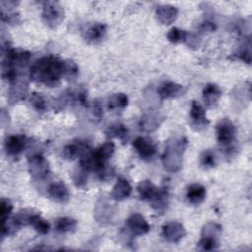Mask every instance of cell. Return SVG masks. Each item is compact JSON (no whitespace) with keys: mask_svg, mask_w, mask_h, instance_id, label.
<instances>
[{"mask_svg":"<svg viewBox=\"0 0 252 252\" xmlns=\"http://www.w3.org/2000/svg\"><path fill=\"white\" fill-rule=\"evenodd\" d=\"M64 77V61L55 55H47L35 60L30 68V79L53 88Z\"/></svg>","mask_w":252,"mask_h":252,"instance_id":"1","label":"cell"},{"mask_svg":"<svg viewBox=\"0 0 252 252\" xmlns=\"http://www.w3.org/2000/svg\"><path fill=\"white\" fill-rule=\"evenodd\" d=\"M187 146L185 137L172 138L167 141L162 155V164L169 172H176L182 166L183 154Z\"/></svg>","mask_w":252,"mask_h":252,"instance_id":"2","label":"cell"},{"mask_svg":"<svg viewBox=\"0 0 252 252\" xmlns=\"http://www.w3.org/2000/svg\"><path fill=\"white\" fill-rule=\"evenodd\" d=\"M221 234V226L217 222H208L202 228L201 238L198 242L202 250L212 251L219 246V238Z\"/></svg>","mask_w":252,"mask_h":252,"instance_id":"3","label":"cell"},{"mask_svg":"<svg viewBox=\"0 0 252 252\" xmlns=\"http://www.w3.org/2000/svg\"><path fill=\"white\" fill-rule=\"evenodd\" d=\"M42 20L51 29L58 27L64 20V9L58 2L47 1L43 3Z\"/></svg>","mask_w":252,"mask_h":252,"instance_id":"4","label":"cell"},{"mask_svg":"<svg viewBox=\"0 0 252 252\" xmlns=\"http://www.w3.org/2000/svg\"><path fill=\"white\" fill-rule=\"evenodd\" d=\"M236 135V129L231 120L223 118L217 124V139L218 142L224 148L230 147Z\"/></svg>","mask_w":252,"mask_h":252,"instance_id":"5","label":"cell"},{"mask_svg":"<svg viewBox=\"0 0 252 252\" xmlns=\"http://www.w3.org/2000/svg\"><path fill=\"white\" fill-rule=\"evenodd\" d=\"M29 171L35 180H43L49 173V164L41 154H34L29 158Z\"/></svg>","mask_w":252,"mask_h":252,"instance_id":"6","label":"cell"},{"mask_svg":"<svg viewBox=\"0 0 252 252\" xmlns=\"http://www.w3.org/2000/svg\"><path fill=\"white\" fill-rule=\"evenodd\" d=\"M189 123L195 131H202L210 123L206 116L205 108L197 101H192L189 113Z\"/></svg>","mask_w":252,"mask_h":252,"instance_id":"7","label":"cell"},{"mask_svg":"<svg viewBox=\"0 0 252 252\" xmlns=\"http://www.w3.org/2000/svg\"><path fill=\"white\" fill-rule=\"evenodd\" d=\"M162 237L171 243H178L185 235L186 229L179 221H168L161 227Z\"/></svg>","mask_w":252,"mask_h":252,"instance_id":"8","label":"cell"},{"mask_svg":"<svg viewBox=\"0 0 252 252\" xmlns=\"http://www.w3.org/2000/svg\"><path fill=\"white\" fill-rule=\"evenodd\" d=\"M106 33V26L102 23L88 24L82 31L84 39L92 44L100 42Z\"/></svg>","mask_w":252,"mask_h":252,"instance_id":"9","label":"cell"},{"mask_svg":"<svg viewBox=\"0 0 252 252\" xmlns=\"http://www.w3.org/2000/svg\"><path fill=\"white\" fill-rule=\"evenodd\" d=\"M27 139L24 135H10L5 139L4 149L9 157H18L26 148Z\"/></svg>","mask_w":252,"mask_h":252,"instance_id":"10","label":"cell"},{"mask_svg":"<svg viewBox=\"0 0 252 252\" xmlns=\"http://www.w3.org/2000/svg\"><path fill=\"white\" fill-rule=\"evenodd\" d=\"M133 147L142 159L149 160L156 155L157 147L152 140L146 137H138L133 142Z\"/></svg>","mask_w":252,"mask_h":252,"instance_id":"11","label":"cell"},{"mask_svg":"<svg viewBox=\"0 0 252 252\" xmlns=\"http://www.w3.org/2000/svg\"><path fill=\"white\" fill-rule=\"evenodd\" d=\"M127 226L130 231L137 236L147 234L151 229L147 220L139 213H134L127 219Z\"/></svg>","mask_w":252,"mask_h":252,"instance_id":"12","label":"cell"},{"mask_svg":"<svg viewBox=\"0 0 252 252\" xmlns=\"http://www.w3.org/2000/svg\"><path fill=\"white\" fill-rule=\"evenodd\" d=\"M48 197L56 203H67L70 198V192L68 187L62 181H55L49 184L47 187Z\"/></svg>","mask_w":252,"mask_h":252,"instance_id":"13","label":"cell"},{"mask_svg":"<svg viewBox=\"0 0 252 252\" xmlns=\"http://www.w3.org/2000/svg\"><path fill=\"white\" fill-rule=\"evenodd\" d=\"M88 150H90V147L86 141L74 140L64 147L62 154L66 159L73 160L77 158H81Z\"/></svg>","mask_w":252,"mask_h":252,"instance_id":"14","label":"cell"},{"mask_svg":"<svg viewBox=\"0 0 252 252\" xmlns=\"http://www.w3.org/2000/svg\"><path fill=\"white\" fill-rule=\"evenodd\" d=\"M184 92L185 90L183 86L171 81L163 82L159 85L158 89V94L161 99H170L178 97L182 95Z\"/></svg>","mask_w":252,"mask_h":252,"instance_id":"15","label":"cell"},{"mask_svg":"<svg viewBox=\"0 0 252 252\" xmlns=\"http://www.w3.org/2000/svg\"><path fill=\"white\" fill-rule=\"evenodd\" d=\"M28 93V83L21 77H18L15 81L10 83L9 90V101L16 103L24 99Z\"/></svg>","mask_w":252,"mask_h":252,"instance_id":"16","label":"cell"},{"mask_svg":"<svg viewBox=\"0 0 252 252\" xmlns=\"http://www.w3.org/2000/svg\"><path fill=\"white\" fill-rule=\"evenodd\" d=\"M203 100L207 107L214 108L217 106L219 99L221 96V91L220 87L213 83H208L203 89Z\"/></svg>","mask_w":252,"mask_h":252,"instance_id":"17","label":"cell"},{"mask_svg":"<svg viewBox=\"0 0 252 252\" xmlns=\"http://www.w3.org/2000/svg\"><path fill=\"white\" fill-rule=\"evenodd\" d=\"M178 15V10L176 7L171 5H161L156 10V16L158 21L162 25L172 24Z\"/></svg>","mask_w":252,"mask_h":252,"instance_id":"18","label":"cell"},{"mask_svg":"<svg viewBox=\"0 0 252 252\" xmlns=\"http://www.w3.org/2000/svg\"><path fill=\"white\" fill-rule=\"evenodd\" d=\"M206 198V188L199 184L193 183L187 187L186 199L191 205H200Z\"/></svg>","mask_w":252,"mask_h":252,"instance_id":"19","label":"cell"},{"mask_svg":"<svg viewBox=\"0 0 252 252\" xmlns=\"http://www.w3.org/2000/svg\"><path fill=\"white\" fill-rule=\"evenodd\" d=\"M132 193V187L127 179L120 177L116 181L111 191V198L115 201H122L127 199Z\"/></svg>","mask_w":252,"mask_h":252,"instance_id":"20","label":"cell"},{"mask_svg":"<svg viewBox=\"0 0 252 252\" xmlns=\"http://www.w3.org/2000/svg\"><path fill=\"white\" fill-rule=\"evenodd\" d=\"M169 195L166 188H158L155 196L150 201L151 206L157 212H163L168 206Z\"/></svg>","mask_w":252,"mask_h":252,"instance_id":"21","label":"cell"},{"mask_svg":"<svg viewBox=\"0 0 252 252\" xmlns=\"http://www.w3.org/2000/svg\"><path fill=\"white\" fill-rule=\"evenodd\" d=\"M137 190L141 200L150 202L155 196L158 188L155 186V184L151 180H143L139 182L137 186Z\"/></svg>","mask_w":252,"mask_h":252,"instance_id":"22","label":"cell"},{"mask_svg":"<svg viewBox=\"0 0 252 252\" xmlns=\"http://www.w3.org/2000/svg\"><path fill=\"white\" fill-rule=\"evenodd\" d=\"M77 227V220L69 217H61L55 220L54 228L60 233L72 232Z\"/></svg>","mask_w":252,"mask_h":252,"instance_id":"23","label":"cell"},{"mask_svg":"<svg viewBox=\"0 0 252 252\" xmlns=\"http://www.w3.org/2000/svg\"><path fill=\"white\" fill-rule=\"evenodd\" d=\"M30 225L33 227L35 231L40 234H47L50 230V224L47 220H45L41 216L37 213H34L31 219Z\"/></svg>","mask_w":252,"mask_h":252,"instance_id":"24","label":"cell"},{"mask_svg":"<svg viewBox=\"0 0 252 252\" xmlns=\"http://www.w3.org/2000/svg\"><path fill=\"white\" fill-rule=\"evenodd\" d=\"M128 105V96L123 93L113 94L107 100V107L109 109H123Z\"/></svg>","mask_w":252,"mask_h":252,"instance_id":"25","label":"cell"},{"mask_svg":"<svg viewBox=\"0 0 252 252\" xmlns=\"http://www.w3.org/2000/svg\"><path fill=\"white\" fill-rule=\"evenodd\" d=\"M105 134H106L107 137L118 138L119 140L124 141L128 136V130H127L125 125H123L121 123H116V124L110 125L106 129Z\"/></svg>","mask_w":252,"mask_h":252,"instance_id":"26","label":"cell"},{"mask_svg":"<svg viewBox=\"0 0 252 252\" xmlns=\"http://www.w3.org/2000/svg\"><path fill=\"white\" fill-rule=\"evenodd\" d=\"M166 36H167V39L172 43L186 42L187 37H188V32L186 31H183V30H180V29L174 27L169 30Z\"/></svg>","mask_w":252,"mask_h":252,"instance_id":"27","label":"cell"},{"mask_svg":"<svg viewBox=\"0 0 252 252\" xmlns=\"http://www.w3.org/2000/svg\"><path fill=\"white\" fill-rule=\"evenodd\" d=\"M88 172L86 169H84L82 166L79 165V168H77L73 175H72V178H73V182L74 184L77 186V187H80V188H83L86 186L87 182H88Z\"/></svg>","mask_w":252,"mask_h":252,"instance_id":"28","label":"cell"},{"mask_svg":"<svg viewBox=\"0 0 252 252\" xmlns=\"http://www.w3.org/2000/svg\"><path fill=\"white\" fill-rule=\"evenodd\" d=\"M158 124H159V122H158V116L151 114V113L144 116L141 120V127L146 131L155 130L157 127H158Z\"/></svg>","mask_w":252,"mask_h":252,"instance_id":"29","label":"cell"},{"mask_svg":"<svg viewBox=\"0 0 252 252\" xmlns=\"http://www.w3.org/2000/svg\"><path fill=\"white\" fill-rule=\"evenodd\" d=\"M79 74V68L77 64L72 60L64 61V77L67 80H75Z\"/></svg>","mask_w":252,"mask_h":252,"instance_id":"30","label":"cell"},{"mask_svg":"<svg viewBox=\"0 0 252 252\" xmlns=\"http://www.w3.org/2000/svg\"><path fill=\"white\" fill-rule=\"evenodd\" d=\"M200 164L205 169L212 168L216 165V158L211 150H206L202 153L200 157Z\"/></svg>","mask_w":252,"mask_h":252,"instance_id":"31","label":"cell"},{"mask_svg":"<svg viewBox=\"0 0 252 252\" xmlns=\"http://www.w3.org/2000/svg\"><path fill=\"white\" fill-rule=\"evenodd\" d=\"M30 102L36 111H44L46 109V101L41 94L32 93L30 97Z\"/></svg>","mask_w":252,"mask_h":252,"instance_id":"32","label":"cell"},{"mask_svg":"<svg viewBox=\"0 0 252 252\" xmlns=\"http://www.w3.org/2000/svg\"><path fill=\"white\" fill-rule=\"evenodd\" d=\"M12 210H13V205L10 202V200L2 198L0 202V215H1L2 222L6 221L10 218Z\"/></svg>","mask_w":252,"mask_h":252,"instance_id":"33","label":"cell"},{"mask_svg":"<svg viewBox=\"0 0 252 252\" xmlns=\"http://www.w3.org/2000/svg\"><path fill=\"white\" fill-rule=\"evenodd\" d=\"M250 40L248 39L244 44L239 48V51L237 53V56L247 64H250L251 62V50H250Z\"/></svg>","mask_w":252,"mask_h":252,"instance_id":"34","label":"cell"},{"mask_svg":"<svg viewBox=\"0 0 252 252\" xmlns=\"http://www.w3.org/2000/svg\"><path fill=\"white\" fill-rule=\"evenodd\" d=\"M92 110H93L94 116H95V117L98 118V119L101 117V115H102V107H101V104H100L99 102L94 101Z\"/></svg>","mask_w":252,"mask_h":252,"instance_id":"35","label":"cell"},{"mask_svg":"<svg viewBox=\"0 0 252 252\" xmlns=\"http://www.w3.org/2000/svg\"><path fill=\"white\" fill-rule=\"evenodd\" d=\"M200 30L203 32H213L216 30V26L214 23L212 22H205L202 24V26L200 27Z\"/></svg>","mask_w":252,"mask_h":252,"instance_id":"36","label":"cell"}]
</instances>
